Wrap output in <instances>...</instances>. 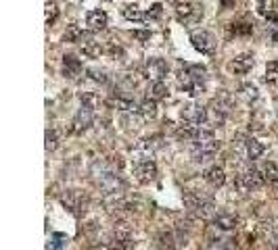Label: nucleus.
I'll list each match as a JSON object with an SVG mask.
<instances>
[{"label":"nucleus","instance_id":"nucleus-1","mask_svg":"<svg viewBox=\"0 0 278 250\" xmlns=\"http://www.w3.org/2000/svg\"><path fill=\"white\" fill-rule=\"evenodd\" d=\"M207 81V69L203 65H186L180 69L178 73V86L182 92L190 94V96H196L201 94Z\"/></svg>","mask_w":278,"mask_h":250},{"label":"nucleus","instance_id":"nucleus-2","mask_svg":"<svg viewBox=\"0 0 278 250\" xmlns=\"http://www.w3.org/2000/svg\"><path fill=\"white\" fill-rule=\"evenodd\" d=\"M220 150V142L216 140L214 132L207 127H199V134L192 140V159L194 163H207L214 159V154Z\"/></svg>","mask_w":278,"mask_h":250},{"label":"nucleus","instance_id":"nucleus-3","mask_svg":"<svg viewBox=\"0 0 278 250\" xmlns=\"http://www.w3.org/2000/svg\"><path fill=\"white\" fill-rule=\"evenodd\" d=\"M132 171H134L136 182H140V184H153L157 180V165L150 157L136 159Z\"/></svg>","mask_w":278,"mask_h":250},{"label":"nucleus","instance_id":"nucleus-4","mask_svg":"<svg viewBox=\"0 0 278 250\" xmlns=\"http://www.w3.org/2000/svg\"><path fill=\"white\" fill-rule=\"evenodd\" d=\"M180 117H182V123L201 127V125L207 123V109H205V106H201V104H196V102H190L186 106H182Z\"/></svg>","mask_w":278,"mask_h":250},{"label":"nucleus","instance_id":"nucleus-5","mask_svg":"<svg viewBox=\"0 0 278 250\" xmlns=\"http://www.w3.org/2000/svg\"><path fill=\"white\" fill-rule=\"evenodd\" d=\"M190 42L194 46V50L205 54V56H212L216 52V38H214V33L207 31V29L192 31L190 33Z\"/></svg>","mask_w":278,"mask_h":250},{"label":"nucleus","instance_id":"nucleus-6","mask_svg":"<svg viewBox=\"0 0 278 250\" xmlns=\"http://www.w3.org/2000/svg\"><path fill=\"white\" fill-rule=\"evenodd\" d=\"M264 184H266L264 173H262V169H256V167H249V169H245L236 177V186H238V190H242V192L256 190Z\"/></svg>","mask_w":278,"mask_h":250},{"label":"nucleus","instance_id":"nucleus-7","mask_svg":"<svg viewBox=\"0 0 278 250\" xmlns=\"http://www.w3.org/2000/svg\"><path fill=\"white\" fill-rule=\"evenodd\" d=\"M63 205L72 211L76 217H80L82 213H86L88 200H86V196L82 192H80V190H69V192L63 196Z\"/></svg>","mask_w":278,"mask_h":250},{"label":"nucleus","instance_id":"nucleus-8","mask_svg":"<svg viewBox=\"0 0 278 250\" xmlns=\"http://www.w3.org/2000/svg\"><path fill=\"white\" fill-rule=\"evenodd\" d=\"M94 111L96 109H92V106H88V104L80 106V111L74 119V134H82L92 125V121H94Z\"/></svg>","mask_w":278,"mask_h":250},{"label":"nucleus","instance_id":"nucleus-9","mask_svg":"<svg viewBox=\"0 0 278 250\" xmlns=\"http://www.w3.org/2000/svg\"><path fill=\"white\" fill-rule=\"evenodd\" d=\"M109 244L113 246V250H130L134 246V238L128 228H115Z\"/></svg>","mask_w":278,"mask_h":250},{"label":"nucleus","instance_id":"nucleus-10","mask_svg":"<svg viewBox=\"0 0 278 250\" xmlns=\"http://www.w3.org/2000/svg\"><path fill=\"white\" fill-rule=\"evenodd\" d=\"M144 75L150 81H164V77L168 75V63L164 58H148L144 65Z\"/></svg>","mask_w":278,"mask_h":250},{"label":"nucleus","instance_id":"nucleus-11","mask_svg":"<svg viewBox=\"0 0 278 250\" xmlns=\"http://www.w3.org/2000/svg\"><path fill=\"white\" fill-rule=\"evenodd\" d=\"M264 150H266L264 144L256 138H245L240 142V152H242V157H245L247 161H258L264 154Z\"/></svg>","mask_w":278,"mask_h":250},{"label":"nucleus","instance_id":"nucleus-12","mask_svg":"<svg viewBox=\"0 0 278 250\" xmlns=\"http://www.w3.org/2000/svg\"><path fill=\"white\" fill-rule=\"evenodd\" d=\"M78 44H80V50H82L86 56H90V58H98L102 54V44L92 33H84L82 40H80Z\"/></svg>","mask_w":278,"mask_h":250},{"label":"nucleus","instance_id":"nucleus-13","mask_svg":"<svg viewBox=\"0 0 278 250\" xmlns=\"http://www.w3.org/2000/svg\"><path fill=\"white\" fill-rule=\"evenodd\" d=\"M253 65H256V58H253V54L242 52V54L234 56V61L230 63V69H232L234 73H238V75H245V73H249V71L253 69Z\"/></svg>","mask_w":278,"mask_h":250},{"label":"nucleus","instance_id":"nucleus-14","mask_svg":"<svg viewBox=\"0 0 278 250\" xmlns=\"http://www.w3.org/2000/svg\"><path fill=\"white\" fill-rule=\"evenodd\" d=\"M86 23H88V27L92 31H100V29H105L109 25V17H107L105 10L94 8V10H90V13L86 15Z\"/></svg>","mask_w":278,"mask_h":250},{"label":"nucleus","instance_id":"nucleus-15","mask_svg":"<svg viewBox=\"0 0 278 250\" xmlns=\"http://www.w3.org/2000/svg\"><path fill=\"white\" fill-rule=\"evenodd\" d=\"M82 61L80 58H76L74 54H65L63 56V73H65V77H69V79H76L80 73H82Z\"/></svg>","mask_w":278,"mask_h":250},{"label":"nucleus","instance_id":"nucleus-16","mask_svg":"<svg viewBox=\"0 0 278 250\" xmlns=\"http://www.w3.org/2000/svg\"><path fill=\"white\" fill-rule=\"evenodd\" d=\"M176 15L180 21H199L203 17V10H199V6H192L186 2V4H178Z\"/></svg>","mask_w":278,"mask_h":250},{"label":"nucleus","instance_id":"nucleus-17","mask_svg":"<svg viewBox=\"0 0 278 250\" xmlns=\"http://www.w3.org/2000/svg\"><path fill=\"white\" fill-rule=\"evenodd\" d=\"M214 225L220 232H232L238 225V219H236V215H230V213H220V215L214 219Z\"/></svg>","mask_w":278,"mask_h":250},{"label":"nucleus","instance_id":"nucleus-18","mask_svg":"<svg viewBox=\"0 0 278 250\" xmlns=\"http://www.w3.org/2000/svg\"><path fill=\"white\" fill-rule=\"evenodd\" d=\"M205 182L210 184V186H214V188L224 186V182H226V173H224V169H222V167H218V165H212L210 169L205 171Z\"/></svg>","mask_w":278,"mask_h":250},{"label":"nucleus","instance_id":"nucleus-19","mask_svg":"<svg viewBox=\"0 0 278 250\" xmlns=\"http://www.w3.org/2000/svg\"><path fill=\"white\" fill-rule=\"evenodd\" d=\"M113 167L107 163V161H96L94 165H92V177H94V182L100 184L102 180H107L109 175H113Z\"/></svg>","mask_w":278,"mask_h":250},{"label":"nucleus","instance_id":"nucleus-20","mask_svg":"<svg viewBox=\"0 0 278 250\" xmlns=\"http://www.w3.org/2000/svg\"><path fill=\"white\" fill-rule=\"evenodd\" d=\"M136 113L140 115L144 121H150V119H155V117H157V100H153V98L142 100L140 104H138Z\"/></svg>","mask_w":278,"mask_h":250},{"label":"nucleus","instance_id":"nucleus-21","mask_svg":"<svg viewBox=\"0 0 278 250\" xmlns=\"http://www.w3.org/2000/svg\"><path fill=\"white\" fill-rule=\"evenodd\" d=\"M122 13H124L126 19L132 21V23H140V21L146 19V15L142 13L140 8H138V4H126V6L122 8Z\"/></svg>","mask_w":278,"mask_h":250},{"label":"nucleus","instance_id":"nucleus-22","mask_svg":"<svg viewBox=\"0 0 278 250\" xmlns=\"http://www.w3.org/2000/svg\"><path fill=\"white\" fill-rule=\"evenodd\" d=\"M168 96V86L164 81H153L150 83V88H148V98H153V100H161V98H166Z\"/></svg>","mask_w":278,"mask_h":250},{"label":"nucleus","instance_id":"nucleus-23","mask_svg":"<svg viewBox=\"0 0 278 250\" xmlns=\"http://www.w3.org/2000/svg\"><path fill=\"white\" fill-rule=\"evenodd\" d=\"M258 13L264 15L266 19H270V21H276V15H274V0H258Z\"/></svg>","mask_w":278,"mask_h":250},{"label":"nucleus","instance_id":"nucleus-24","mask_svg":"<svg viewBox=\"0 0 278 250\" xmlns=\"http://www.w3.org/2000/svg\"><path fill=\"white\" fill-rule=\"evenodd\" d=\"M262 173H264L266 184H278V167H276V163H266L262 167Z\"/></svg>","mask_w":278,"mask_h":250},{"label":"nucleus","instance_id":"nucleus-25","mask_svg":"<svg viewBox=\"0 0 278 250\" xmlns=\"http://www.w3.org/2000/svg\"><path fill=\"white\" fill-rule=\"evenodd\" d=\"M240 96H242V100L245 102H253V100H258V96H260V92H258V86H253V83H242L240 86Z\"/></svg>","mask_w":278,"mask_h":250},{"label":"nucleus","instance_id":"nucleus-26","mask_svg":"<svg viewBox=\"0 0 278 250\" xmlns=\"http://www.w3.org/2000/svg\"><path fill=\"white\" fill-rule=\"evenodd\" d=\"M82 35H84V31L80 29L78 23H72V25H67L65 33H63V40L65 42H80V40H82Z\"/></svg>","mask_w":278,"mask_h":250},{"label":"nucleus","instance_id":"nucleus-27","mask_svg":"<svg viewBox=\"0 0 278 250\" xmlns=\"http://www.w3.org/2000/svg\"><path fill=\"white\" fill-rule=\"evenodd\" d=\"M266 83L268 86H276L278 83V61H270L266 65Z\"/></svg>","mask_w":278,"mask_h":250},{"label":"nucleus","instance_id":"nucleus-28","mask_svg":"<svg viewBox=\"0 0 278 250\" xmlns=\"http://www.w3.org/2000/svg\"><path fill=\"white\" fill-rule=\"evenodd\" d=\"M56 17H59V6H56V2H46L44 6V19H46V25H52V23L56 21Z\"/></svg>","mask_w":278,"mask_h":250},{"label":"nucleus","instance_id":"nucleus-29","mask_svg":"<svg viewBox=\"0 0 278 250\" xmlns=\"http://www.w3.org/2000/svg\"><path fill=\"white\" fill-rule=\"evenodd\" d=\"M59 132H56V127H48L46 129V150H54L56 146H59Z\"/></svg>","mask_w":278,"mask_h":250},{"label":"nucleus","instance_id":"nucleus-30","mask_svg":"<svg viewBox=\"0 0 278 250\" xmlns=\"http://www.w3.org/2000/svg\"><path fill=\"white\" fill-rule=\"evenodd\" d=\"M65 246H67V238H65L63 234H54V236L50 238L48 250H65Z\"/></svg>","mask_w":278,"mask_h":250},{"label":"nucleus","instance_id":"nucleus-31","mask_svg":"<svg viewBox=\"0 0 278 250\" xmlns=\"http://www.w3.org/2000/svg\"><path fill=\"white\" fill-rule=\"evenodd\" d=\"M88 77L96 83H107V71L105 69H88Z\"/></svg>","mask_w":278,"mask_h":250},{"label":"nucleus","instance_id":"nucleus-32","mask_svg":"<svg viewBox=\"0 0 278 250\" xmlns=\"http://www.w3.org/2000/svg\"><path fill=\"white\" fill-rule=\"evenodd\" d=\"M80 100H82V104L92 106V109H96V106L100 104V100H98V96H96L94 92H86V94H82V96H80Z\"/></svg>","mask_w":278,"mask_h":250},{"label":"nucleus","instance_id":"nucleus-33","mask_svg":"<svg viewBox=\"0 0 278 250\" xmlns=\"http://www.w3.org/2000/svg\"><path fill=\"white\" fill-rule=\"evenodd\" d=\"M232 31H234V35H249L253 31V25L251 23H234Z\"/></svg>","mask_w":278,"mask_h":250},{"label":"nucleus","instance_id":"nucleus-34","mask_svg":"<svg viewBox=\"0 0 278 250\" xmlns=\"http://www.w3.org/2000/svg\"><path fill=\"white\" fill-rule=\"evenodd\" d=\"M144 15H146V19H159L161 15H164V6H161L159 2H155L153 6H150V8L146 10Z\"/></svg>","mask_w":278,"mask_h":250},{"label":"nucleus","instance_id":"nucleus-35","mask_svg":"<svg viewBox=\"0 0 278 250\" xmlns=\"http://www.w3.org/2000/svg\"><path fill=\"white\" fill-rule=\"evenodd\" d=\"M90 250H113V246L109 242H100V244H94Z\"/></svg>","mask_w":278,"mask_h":250},{"label":"nucleus","instance_id":"nucleus-36","mask_svg":"<svg viewBox=\"0 0 278 250\" xmlns=\"http://www.w3.org/2000/svg\"><path fill=\"white\" fill-rule=\"evenodd\" d=\"M134 38H138V40L146 42V40L150 38V31H134Z\"/></svg>","mask_w":278,"mask_h":250},{"label":"nucleus","instance_id":"nucleus-37","mask_svg":"<svg viewBox=\"0 0 278 250\" xmlns=\"http://www.w3.org/2000/svg\"><path fill=\"white\" fill-rule=\"evenodd\" d=\"M226 242H228V240H224V244H218V246L214 244L212 250H232V244H226Z\"/></svg>","mask_w":278,"mask_h":250},{"label":"nucleus","instance_id":"nucleus-38","mask_svg":"<svg viewBox=\"0 0 278 250\" xmlns=\"http://www.w3.org/2000/svg\"><path fill=\"white\" fill-rule=\"evenodd\" d=\"M234 2H236V0H220V4H222V6H226V8H228V6H232Z\"/></svg>","mask_w":278,"mask_h":250},{"label":"nucleus","instance_id":"nucleus-39","mask_svg":"<svg viewBox=\"0 0 278 250\" xmlns=\"http://www.w3.org/2000/svg\"><path fill=\"white\" fill-rule=\"evenodd\" d=\"M272 40H274V42H278V31H274V33H272Z\"/></svg>","mask_w":278,"mask_h":250}]
</instances>
